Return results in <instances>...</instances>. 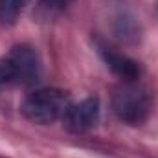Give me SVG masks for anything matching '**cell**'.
Listing matches in <instances>:
<instances>
[{
    "instance_id": "1",
    "label": "cell",
    "mask_w": 158,
    "mask_h": 158,
    "mask_svg": "<svg viewBox=\"0 0 158 158\" xmlns=\"http://www.w3.org/2000/svg\"><path fill=\"white\" fill-rule=\"evenodd\" d=\"M70 105L72 103L66 92L59 88H39L24 98L20 105V112L26 119L33 123L50 125L55 123L57 119H63Z\"/></svg>"
},
{
    "instance_id": "2",
    "label": "cell",
    "mask_w": 158,
    "mask_h": 158,
    "mask_svg": "<svg viewBox=\"0 0 158 158\" xmlns=\"http://www.w3.org/2000/svg\"><path fill=\"white\" fill-rule=\"evenodd\" d=\"M112 109L121 121L129 125H140L149 116L151 98L143 88L136 86L134 83H127L114 94Z\"/></svg>"
},
{
    "instance_id": "3",
    "label": "cell",
    "mask_w": 158,
    "mask_h": 158,
    "mask_svg": "<svg viewBox=\"0 0 158 158\" xmlns=\"http://www.w3.org/2000/svg\"><path fill=\"white\" fill-rule=\"evenodd\" d=\"M99 99L86 98L76 105H70L66 114L63 116V123L72 132H86L99 121Z\"/></svg>"
},
{
    "instance_id": "4",
    "label": "cell",
    "mask_w": 158,
    "mask_h": 158,
    "mask_svg": "<svg viewBox=\"0 0 158 158\" xmlns=\"http://www.w3.org/2000/svg\"><path fill=\"white\" fill-rule=\"evenodd\" d=\"M17 72V85H31L40 76V61L37 52L28 44H19L11 48V52L6 55Z\"/></svg>"
},
{
    "instance_id": "5",
    "label": "cell",
    "mask_w": 158,
    "mask_h": 158,
    "mask_svg": "<svg viewBox=\"0 0 158 158\" xmlns=\"http://www.w3.org/2000/svg\"><path fill=\"white\" fill-rule=\"evenodd\" d=\"M105 64L118 76L121 77L125 83H134L136 79L140 77V66L136 61L129 59L127 55H121L118 52H112L109 48H101L99 50Z\"/></svg>"
},
{
    "instance_id": "6",
    "label": "cell",
    "mask_w": 158,
    "mask_h": 158,
    "mask_svg": "<svg viewBox=\"0 0 158 158\" xmlns=\"http://www.w3.org/2000/svg\"><path fill=\"white\" fill-rule=\"evenodd\" d=\"M28 2L30 0H0V22L4 26L15 24Z\"/></svg>"
},
{
    "instance_id": "7",
    "label": "cell",
    "mask_w": 158,
    "mask_h": 158,
    "mask_svg": "<svg viewBox=\"0 0 158 158\" xmlns=\"http://www.w3.org/2000/svg\"><path fill=\"white\" fill-rule=\"evenodd\" d=\"M11 85H17V72H15L13 63L7 57H4V59H0V90H4Z\"/></svg>"
},
{
    "instance_id": "8",
    "label": "cell",
    "mask_w": 158,
    "mask_h": 158,
    "mask_svg": "<svg viewBox=\"0 0 158 158\" xmlns=\"http://www.w3.org/2000/svg\"><path fill=\"white\" fill-rule=\"evenodd\" d=\"M39 2H40L42 7H46V9H50V11H57V9L66 7L72 0H39Z\"/></svg>"
}]
</instances>
